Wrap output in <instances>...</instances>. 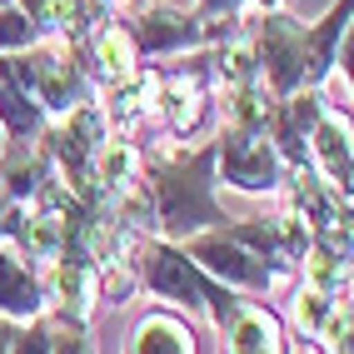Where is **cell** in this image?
Segmentation results:
<instances>
[{"label": "cell", "instance_id": "1", "mask_svg": "<svg viewBox=\"0 0 354 354\" xmlns=\"http://www.w3.org/2000/svg\"><path fill=\"white\" fill-rule=\"evenodd\" d=\"M344 30H349V0H335V10H329L315 30H304L285 10H265L254 20L250 50L259 60V80L270 85V95L285 100L295 90L324 80L339 60V35Z\"/></svg>", "mask_w": 354, "mask_h": 354}, {"label": "cell", "instance_id": "2", "mask_svg": "<svg viewBox=\"0 0 354 354\" xmlns=\"http://www.w3.org/2000/svg\"><path fill=\"white\" fill-rule=\"evenodd\" d=\"M145 175H150L155 230L165 240H190L200 230H225L230 225V215L215 205V145L155 155L145 165Z\"/></svg>", "mask_w": 354, "mask_h": 354}, {"label": "cell", "instance_id": "3", "mask_svg": "<svg viewBox=\"0 0 354 354\" xmlns=\"http://www.w3.org/2000/svg\"><path fill=\"white\" fill-rule=\"evenodd\" d=\"M125 259H130V270H135V285L155 290L160 299H175V304H185V310H195V315H209L220 329L234 315V304H240V299L230 295V285L209 279L195 259L185 254V250H175V245L130 240L125 245Z\"/></svg>", "mask_w": 354, "mask_h": 354}, {"label": "cell", "instance_id": "4", "mask_svg": "<svg viewBox=\"0 0 354 354\" xmlns=\"http://www.w3.org/2000/svg\"><path fill=\"white\" fill-rule=\"evenodd\" d=\"M215 175L225 185H234V190H274L285 180V160H279L265 130L225 125L215 140Z\"/></svg>", "mask_w": 354, "mask_h": 354}, {"label": "cell", "instance_id": "5", "mask_svg": "<svg viewBox=\"0 0 354 354\" xmlns=\"http://www.w3.org/2000/svg\"><path fill=\"white\" fill-rule=\"evenodd\" d=\"M30 95L45 115H65L90 100V75L85 65L75 60V45L70 40H50V45H35V85Z\"/></svg>", "mask_w": 354, "mask_h": 354}, {"label": "cell", "instance_id": "6", "mask_svg": "<svg viewBox=\"0 0 354 354\" xmlns=\"http://www.w3.org/2000/svg\"><path fill=\"white\" fill-rule=\"evenodd\" d=\"M190 259L205 265V274H215L220 285H234V290H270L274 285V270L265 259H254L245 245H234L225 230L190 234Z\"/></svg>", "mask_w": 354, "mask_h": 354}, {"label": "cell", "instance_id": "7", "mask_svg": "<svg viewBox=\"0 0 354 354\" xmlns=\"http://www.w3.org/2000/svg\"><path fill=\"white\" fill-rule=\"evenodd\" d=\"M130 40H135V50L140 55H185V50H195V45L209 40V26L195 15H180V10H165V6H145V10H135L130 20Z\"/></svg>", "mask_w": 354, "mask_h": 354}, {"label": "cell", "instance_id": "8", "mask_svg": "<svg viewBox=\"0 0 354 354\" xmlns=\"http://www.w3.org/2000/svg\"><path fill=\"white\" fill-rule=\"evenodd\" d=\"M85 35H90V70H95L105 85H125V80L135 75V60H140L130 30L115 26V20L105 15V20H95Z\"/></svg>", "mask_w": 354, "mask_h": 354}, {"label": "cell", "instance_id": "9", "mask_svg": "<svg viewBox=\"0 0 354 354\" xmlns=\"http://www.w3.org/2000/svg\"><path fill=\"white\" fill-rule=\"evenodd\" d=\"M45 310V290L30 274V265L10 245H0V315L10 319H35Z\"/></svg>", "mask_w": 354, "mask_h": 354}, {"label": "cell", "instance_id": "10", "mask_svg": "<svg viewBox=\"0 0 354 354\" xmlns=\"http://www.w3.org/2000/svg\"><path fill=\"white\" fill-rule=\"evenodd\" d=\"M310 155L319 160V170H324V180H329V190H339L344 200H349V175H354V160H349V125L344 120H319L310 125Z\"/></svg>", "mask_w": 354, "mask_h": 354}, {"label": "cell", "instance_id": "11", "mask_svg": "<svg viewBox=\"0 0 354 354\" xmlns=\"http://www.w3.org/2000/svg\"><path fill=\"white\" fill-rule=\"evenodd\" d=\"M160 115H165V125H170L175 135H190L200 125V115H205V70H190V75H170V80H160V95H155Z\"/></svg>", "mask_w": 354, "mask_h": 354}, {"label": "cell", "instance_id": "12", "mask_svg": "<svg viewBox=\"0 0 354 354\" xmlns=\"http://www.w3.org/2000/svg\"><path fill=\"white\" fill-rule=\"evenodd\" d=\"M225 324H230V354H279V324H274V315L234 304V315Z\"/></svg>", "mask_w": 354, "mask_h": 354}, {"label": "cell", "instance_id": "13", "mask_svg": "<svg viewBox=\"0 0 354 354\" xmlns=\"http://www.w3.org/2000/svg\"><path fill=\"white\" fill-rule=\"evenodd\" d=\"M125 354H190V329L175 315H145L130 329Z\"/></svg>", "mask_w": 354, "mask_h": 354}, {"label": "cell", "instance_id": "14", "mask_svg": "<svg viewBox=\"0 0 354 354\" xmlns=\"http://www.w3.org/2000/svg\"><path fill=\"white\" fill-rule=\"evenodd\" d=\"M0 120H6V130H10L15 140L45 135V110L35 105L30 90H20V85H10V80H0Z\"/></svg>", "mask_w": 354, "mask_h": 354}, {"label": "cell", "instance_id": "15", "mask_svg": "<svg viewBox=\"0 0 354 354\" xmlns=\"http://www.w3.org/2000/svg\"><path fill=\"white\" fill-rule=\"evenodd\" d=\"M299 265H304L310 290H324V295H344L349 290V254L324 250V245H310V250L299 254Z\"/></svg>", "mask_w": 354, "mask_h": 354}, {"label": "cell", "instance_id": "16", "mask_svg": "<svg viewBox=\"0 0 354 354\" xmlns=\"http://www.w3.org/2000/svg\"><path fill=\"white\" fill-rule=\"evenodd\" d=\"M30 45H40V26L20 6H6V10H0V55L30 50Z\"/></svg>", "mask_w": 354, "mask_h": 354}, {"label": "cell", "instance_id": "17", "mask_svg": "<svg viewBox=\"0 0 354 354\" xmlns=\"http://www.w3.org/2000/svg\"><path fill=\"white\" fill-rule=\"evenodd\" d=\"M315 335L324 339V349H329V354H349V299H344V304H339V299L329 304V315L319 319Z\"/></svg>", "mask_w": 354, "mask_h": 354}, {"label": "cell", "instance_id": "18", "mask_svg": "<svg viewBox=\"0 0 354 354\" xmlns=\"http://www.w3.org/2000/svg\"><path fill=\"white\" fill-rule=\"evenodd\" d=\"M329 304H335V295H324V290H310L304 285L299 295H295V319H299V329H319V319L329 315Z\"/></svg>", "mask_w": 354, "mask_h": 354}, {"label": "cell", "instance_id": "19", "mask_svg": "<svg viewBox=\"0 0 354 354\" xmlns=\"http://www.w3.org/2000/svg\"><path fill=\"white\" fill-rule=\"evenodd\" d=\"M50 354H90V344H85L80 335H65V339L50 344Z\"/></svg>", "mask_w": 354, "mask_h": 354}, {"label": "cell", "instance_id": "20", "mask_svg": "<svg viewBox=\"0 0 354 354\" xmlns=\"http://www.w3.org/2000/svg\"><path fill=\"white\" fill-rule=\"evenodd\" d=\"M200 6H205L209 15H230V10H240V0H200Z\"/></svg>", "mask_w": 354, "mask_h": 354}, {"label": "cell", "instance_id": "21", "mask_svg": "<svg viewBox=\"0 0 354 354\" xmlns=\"http://www.w3.org/2000/svg\"><path fill=\"white\" fill-rule=\"evenodd\" d=\"M15 335H20V329L0 319V354H10V349H15Z\"/></svg>", "mask_w": 354, "mask_h": 354}, {"label": "cell", "instance_id": "22", "mask_svg": "<svg viewBox=\"0 0 354 354\" xmlns=\"http://www.w3.org/2000/svg\"><path fill=\"white\" fill-rule=\"evenodd\" d=\"M95 6H100V10H105V15H110V10H115V6H125V0H95Z\"/></svg>", "mask_w": 354, "mask_h": 354}, {"label": "cell", "instance_id": "23", "mask_svg": "<svg viewBox=\"0 0 354 354\" xmlns=\"http://www.w3.org/2000/svg\"><path fill=\"white\" fill-rule=\"evenodd\" d=\"M254 6H265V10H279V6H285V0H254Z\"/></svg>", "mask_w": 354, "mask_h": 354}, {"label": "cell", "instance_id": "24", "mask_svg": "<svg viewBox=\"0 0 354 354\" xmlns=\"http://www.w3.org/2000/svg\"><path fill=\"white\" fill-rule=\"evenodd\" d=\"M6 6H15V0H0V10H6Z\"/></svg>", "mask_w": 354, "mask_h": 354}]
</instances>
